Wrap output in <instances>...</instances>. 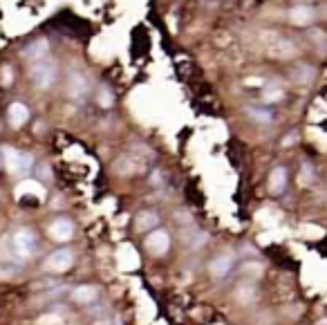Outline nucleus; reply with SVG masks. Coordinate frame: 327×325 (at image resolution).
<instances>
[{"mask_svg": "<svg viewBox=\"0 0 327 325\" xmlns=\"http://www.w3.org/2000/svg\"><path fill=\"white\" fill-rule=\"evenodd\" d=\"M3 162L5 166H7L9 173L14 175H29V171H32L34 166V159L29 153H20L16 151L14 146H3Z\"/></svg>", "mask_w": 327, "mask_h": 325, "instance_id": "obj_1", "label": "nucleus"}, {"mask_svg": "<svg viewBox=\"0 0 327 325\" xmlns=\"http://www.w3.org/2000/svg\"><path fill=\"white\" fill-rule=\"evenodd\" d=\"M32 81L36 87H40V90H48V87L54 85L56 81V74H59V70H56V63L52 59H40V61H34L32 63Z\"/></svg>", "mask_w": 327, "mask_h": 325, "instance_id": "obj_2", "label": "nucleus"}, {"mask_svg": "<svg viewBox=\"0 0 327 325\" xmlns=\"http://www.w3.org/2000/svg\"><path fill=\"white\" fill-rule=\"evenodd\" d=\"M12 245H14V256L16 258H29L34 254V249H36V236H34V231L32 229H18L16 234H14V238H12Z\"/></svg>", "mask_w": 327, "mask_h": 325, "instance_id": "obj_3", "label": "nucleus"}, {"mask_svg": "<svg viewBox=\"0 0 327 325\" xmlns=\"http://www.w3.org/2000/svg\"><path fill=\"white\" fill-rule=\"evenodd\" d=\"M72 262H74V254L70 249H59L45 260V269L52 274H63L72 267Z\"/></svg>", "mask_w": 327, "mask_h": 325, "instance_id": "obj_4", "label": "nucleus"}, {"mask_svg": "<svg viewBox=\"0 0 327 325\" xmlns=\"http://www.w3.org/2000/svg\"><path fill=\"white\" fill-rule=\"evenodd\" d=\"M267 52H269V56H273V59L285 61V59H292V56L298 54V48H296V43L292 38H276V40H271V45L267 48Z\"/></svg>", "mask_w": 327, "mask_h": 325, "instance_id": "obj_5", "label": "nucleus"}, {"mask_svg": "<svg viewBox=\"0 0 327 325\" xmlns=\"http://www.w3.org/2000/svg\"><path fill=\"white\" fill-rule=\"evenodd\" d=\"M146 247H148V251L153 256H164L166 251H168V247H170L168 234H166V231H162V229L150 231V234L146 236Z\"/></svg>", "mask_w": 327, "mask_h": 325, "instance_id": "obj_6", "label": "nucleus"}, {"mask_svg": "<svg viewBox=\"0 0 327 325\" xmlns=\"http://www.w3.org/2000/svg\"><path fill=\"white\" fill-rule=\"evenodd\" d=\"M50 236L56 242H67L74 236V224H72L70 218H56L54 222L50 224Z\"/></svg>", "mask_w": 327, "mask_h": 325, "instance_id": "obj_7", "label": "nucleus"}, {"mask_svg": "<svg viewBox=\"0 0 327 325\" xmlns=\"http://www.w3.org/2000/svg\"><path fill=\"white\" fill-rule=\"evenodd\" d=\"M289 23L292 25H298V27H303V25H309L314 23L316 18V12L311 5H294L292 9H289Z\"/></svg>", "mask_w": 327, "mask_h": 325, "instance_id": "obj_8", "label": "nucleus"}, {"mask_svg": "<svg viewBox=\"0 0 327 325\" xmlns=\"http://www.w3.org/2000/svg\"><path fill=\"white\" fill-rule=\"evenodd\" d=\"M16 195H18V200H27V198H32L34 202H40V200L45 198V189L40 187L38 182H32V179H25V182L16 189Z\"/></svg>", "mask_w": 327, "mask_h": 325, "instance_id": "obj_9", "label": "nucleus"}, {"mask_svg": "<svg viewBox=\"0 0 327 325\" xmlns=\"http://www.w3.org/2000/svg\"><path fill=\"white\" fill-rule=\"evenodd\" d=\"M29 119V110H27V106L25 103H12L9 106V110H7V121H9V126L12 128H20V126H25Z\"/></svg>", "mask_w": 327, "mask_h": 325, "instance_id": "obj_10", "label": "nucleus"}, {"mask_svg": "<svg viewBox=\"0 0 327 325\" xmlns=\"http://www.w3.org/2000/svg\"><path fill=\"white\" fill-rule=\"evenodd\" d=\"M285 189H287V168L276 166L269 173V191L273 195H280V193H285Z\"/></svg>", "mask_w": 327, "mask_h": 325, "instance_id": "obj_11", "label": "nucleus"}, {"mask_svg": "<svg viewBox=\"0 0 327 325\" xmlns=\"http://www.w3.org/2000/svg\"><path fill=\"white\" fill-rule=\"evenodd\" d=\"M48 50H50V43L45 38H38V40H32L29 45H25L23 50V56L29 61H40L48 56Z\"/></svg>", "mask_w": 327, "mask_h": 325, "instance_id": "obj_12", "label": "nucleus"}, {"mask_svg": "<svg viewBox=\"0 0 327 325\" xmlns=\"http://www.w3.org/2000/svg\"><path fill=\"white\" fill-rule=\"evenodd\" d=\"M231 269H233V256H229V254L217 256L215 260H211V274H213V278L229 276Z\"/></svg>", "mask_w": 327, "mask_h": 325, "instance_id": "obj_13", "label": "nucleus"}, {"mask_svg": "<svg viewBox=\"0 0 327 325\" xmlns=\"http://www.w3.org/2000/svg\"><path fill=\"white\" fill-rule=\"evenodd\" d=\"M87 92V81H85V76L83 74H72L70 76V97H74V99H81L83 95Z\"/></svg>", "mask_w": 327, "mask_h": 325, "instance_id": "obj_14", "label": "nucleus"}, {"mask_svg": "<svg viewBox=\"0 0 327 325\" xmlns=\"http://www.w3.org/2000/svg\"><path fill=\"white\" fill-rule=\"evenodd\" d=\"M72 298H74L76 303H81V305H87V303H92L97 298V290L92 285H79L72 292Z\"/></svg>", "mask_w": 327, "mask_h": 325, "instance_id": "obj_15", "label": "nucleus"}, {"mask_svg": "<svg viewBox=\"0 0 327 325\" xmlns=\"http://www.w3.org/2000/svg\"><path fill=\"white\" fill-rule=\"evenodd\" d=\"M157 215L153 213V211H144V213H139L137 215V229L139 231H148V229H153L155 224H157Z\"/></svg>", "mask_w": 327, "mask_h": 325, "instance_id": "obj_16", "label": "nucleus"}, {"mask_svg": "<svg viewBox=\"0 0 327 325\" xmlns=\"http://www.w3.org/2000/svg\"><path fill=\"white\" fill-rule=\"evenodd\" d=\"M249 117L258 123H271L273 121V112L271 110H264V108H247Z\"/></svg>", "mask_w": 327, "mask_h": 325, "instance_id": "obj_17", "label": "nucleus"}, {"mask_svg": "<svg viewBox=\"0 0 327 325\" xmlns=\"http://www.w3.org/2000/svg\"><path fill=\"white\" fill-rule=\"evenodd\" d=\"M283 97H285V92L280 90V87H276V85H273V87H267V90L262 92V101H264V103H278L280 99H283Z\"/></svg>", "mask_w": 327, "mask_h": 325, "instance_id": "obj_18", "label": "nucleus"}, {"mask_svg": "<svg viewBox=\"0 0 327 325\" xmlns=\"http://www.w3.org/2000/svg\"><path fill=\"white\" fill-rule=\"evenodd\" d=\"M294 74H300L296 81H300V83H307V81L314 79V68H309V65H298Z\"/></svg>", "mask_w": 327, "mask_h": 325, "instance_id": "obj_19", "label": "nucleus"}, {"mask_svg": "<svg viewBox=\"0 0 327 325\" xmlns=\"http://www.w3.org/2000/svg\"><path fill=\"white\" fill-rule=\"evenodd\" d=\"M97 101H99V106L101 108H110L112 106V92L108 90V87H101V90H99Z\"/></svg>", "mask_w": 327, "mask_h": 325, "instance_id": "obj_20", "label": "nucleus"}, {"mask_svg": "<svg viewBox=\"0 0 327 325\" xmlns=\"http://www.w3.org/2000/svg\"><path fill=\"white\" fill-rule=\"evenodd\" d=\"M303 182H311V166L303 164Z\"/></svg>", "mask_w": 327, "mask_h": 325, "instance_id": "obj_21", "label": "nucleus"}, {"mask_svg": "<svg viewBox=\"0 0 327 325\" xmlns=\"http://www.w3.org/2000/svg\"><path fill=\"white\" fill-rule=\"evenodd\" d=\"M294 142H296V135H292V137L287 135V137H285V142H283V144H285V146H289V144H294Z\"/></svg>", "mask_w": 327, "mask_h": 325, "instance_id": "obj_22", "label": "nucleus"}]
</instances>
